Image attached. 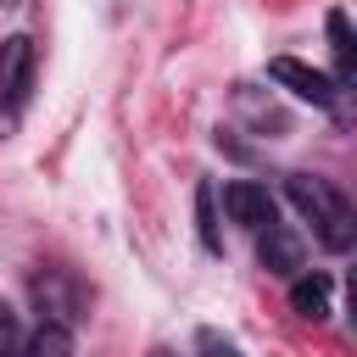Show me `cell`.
I'll return each mask as SVG.
<instances>
[{"label": "cell", "mask_w": 357, "mask_h": 357, "mask_svg": "<svg viewBox=\"0 0 357 357\" xmlns=\"http://www.w3.org/2000/svg\"><path fill=\"white\" fill-rule=\"evenodd\" d=\"M284 195H290V206L312 223V234H318L324 251H351V240H357V212H351V201H346L340 184L318 178V173H290V178H284Z\"/></svg>", "instance_id": "cell-1"}, {"label": "cell", "mask_w": 357, "mask_h": 357, "mask_svg": "<svg viewBox=\"0 0 357 357\" xmlns=\"http://www.w3.org/2000/svg\"><path fill=\"white\" fill-rule=\"evenodd\" d=\"M33 89V39L11 33L0 39V112H17Z\"/></svg>", "instance_id": "cell-2"}, {"label": "cell", "mask_w": 357, "mask_h": 357, "mask_svg": "<svg viewBox=\"0 0 357 357\" xmlns=\"http://www.w3.org/2000/svg\"><path fill=\"white\" fill-rule=\"evenodd\" d=\"M268 73H273V84H284L290 95H301V100H312V106H324V112L340 100V84H335V78H324L318 67L296 61V56H273V61H268Z\"/></svg>", "instance_id": "cell-3"}, {"label": "cell", "mask_w": 357, "mask_h": 357, "mask_svg": "<svg viewBox=\"0 0 357 357\" xmlns=\"http://www.w3.org/2000/svg\"><path fill=\"white\" fill-rule=\"evenodd\" d=\"M223 212H229V223H240V229H251V234L279 218V212H273V195H268L262 184H251V178L223 184Z\"/></svg>", "instance_id": "cell-4"}, {"label": "cell", "mask_w": 357, "mask_h": 357, "mask_svg": "<svg viewBox=\"0 0 357 357\" xmlns=\"http://www.w3.org/2000/svg\"><path fill=\"white\" fill-rule=\"evenodd\" d=\"M257 262H262L268 273L290 279V273H301V240L273 218V223H262V229H257Z\"/></svg>", "instance_id": "cell-5"}, {"label": "cell", "mask_w": 357, "mask_h": 357, "mask_svg": "<svg viewBox=\"0 0 357 357\" xmlns=\"http://www.w3.org/2000/svg\"><path fill=\"white\" fill-rule=\"evenodd\" d=\"M33 301H39V318H56V324L78 318V284H73V279H61L56 268L33 279Z\"/></svg>", "instance_id": "cell-6"}, {"label": "cell", "mask_w": 357, "mask_h": 357, "mask_svg": "<svg viewBox=\"0 0 357 357\" xmlns=\"http://www.w3.org/2000/svg\"><path fill=\"white\" fill-rule=\"evenodd\" d=\"M290 312H301V318H324L329 312V279L324 273H290Z\"/></svg>", "instance_id": "cell-7"}, {"label": "cell", "mask_w": 357, "mask_h": 357, "mask_svg": "<svg viewBox=\"0 0 357 357\" xmlns=\"http://www.w3.org/2000/svg\"><path fill=\"white\" fill-rule=\"evenodd\" d=\"M22 351H33V357H61V351H73V335H67V324H56V318H45L28 340H17Z\"/></svg>", "instance_id": "cell-8"}, {"label": "cell", "mask_w": 357, "mask_h": 357, "mask_svg": "<svg viewBox=\"0 0 357 357\" xmlns=\"http://www.w3.org/2000/svg\"><path fill=\"white\" fill-rule=\"evenodd\" d=\"M329 45H335V84H351V22H346V11H329Z\"/></svg>", "instance_id": "cell-9"}, {"label": "cell", "mask_w": 357, "mask_h": 357, "mask_svg": "<svg viewBox=\"0 0 357 357\" xmlns=\"http://www.w3.org/2000/svg\"><path fill=\"white\" fill-rule=\"evenodd\" d=\"M195 218H201V240H206V251H223V240H218V218H212V184L195 190Z\"/></svg>", "instance_id": "cell-10"}, {"label": "cell", "mask_w": 357, "mask_h": 357, "mask_svg": "<svg viewBox=\"0 0 357 357\" xmlns=\"http://www.w3.org/2000/svg\"><path fill=\"white\" fill-rule=\"evenodd\" d=\"M6 346H17V318L0 307V351H6Z\"/></svg>", "instance_id": "cell-11"}]
</instances>
